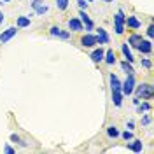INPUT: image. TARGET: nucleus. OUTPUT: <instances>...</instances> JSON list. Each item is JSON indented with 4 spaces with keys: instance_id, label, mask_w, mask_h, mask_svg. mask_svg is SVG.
<instances>
[{
    "instance_id": "33",
    "label": "nucleus",
    "mask_w": 154,
    "mask_h": 154,
    "mask_svg": "<svg viewBox=\"0 0 154 154\" xmlns=\"http://www.w3.org/2000/svg\"><path fill=\"white\" fill-rule=\"evenodd\" d=\"M138 103H140V98H135V100H133V105L137 107V105H138Z\"/></svg>"
},
{
    "instance_id": "24",
    "label": "nucleus",
    "mask_w": 154,
    "mask_h": 154,
    "mask_svg": "<svg viewBox=\"0 0 154 154\" xmlns=\"http://www.w3.org/2000/svg\"><path fill=\"white\" fill-rule=\"evenodd\" d=\"M137 109H138L140 114H142V112H147V110H151V103H149V102H142V103L137 105Z\"/></svg>"
},
{
    "instance_id": "5",
    "label": "nucleus",
    "mask_w": 154,
    "mask_h": 154,
    "mask_svg": "<svg viewBox=\"0 0 154 154\" xmlns=\"http://www.w3.org/2000/svg\"><path fill=\"white\" fill-rule=\"evenodd\" d=\"M16 33H18V28H16V26H9V28H5L2 33H0V42H2V44L9 42V40L14 37Z\"/></svg>"
},
{
    "instance_id": "32",
    "label": "nucleus",
    "mask_w": 154,
    "mask_h": 154,
    "mask_svg": "<svg viewBox=\"0 0 154 154\" xmlns=\"http://www.w3.org/2000/svg\"><path fill=\"white\" fill-rule=\"evenodd\" d=\"M4 151H5L7 154H12V152H14V149H12L11 145H5V149H4Z\"/></svg>"
},
{
    "instance_id": "19",
    "label": "nucleus",
    "mask_w": 154,
    "mask_h": 154,
    "mask_svg": "<svg viewBox=\"0 0 154 154\" xmlns=\"http://www.w3.org/2000/svg\"><path fill=\"white\" fill-rule=\"evenodd\" d=\"M109 81H110V91H112V89H121V81L117 79V75L110 74V75H109Z\"/></svg>"
},
{
    "instance_id": "31",
    "label": "nucleus",
    "mask_w": 154,
    "mask_h": 154,
    "mask_svg": "<svg viewBox=\"0 0 154 154\" xmlns=\"http://www.w3.org/2000/svg\"><path fill=\"white\" fill-rule=\"evenodd\" d=\"M126 128H128V130H133V128H135V123H133V121H128V123H126Z\"/></svg>"
},
{
    "instance_id": "8",
    "label": "nucleus",
    "mask_w": 154,
    "mask_h": 154,
    "mask_svg": "<svg viewBox=\"0 0 154 154\" xmlns=\"http://www.w3.org/2000/svg\"><path fill=\"white\" fill-rule=\"evenodd\" d=\"M79 19H81L82 26H86V32H91V30H93V21H91V18L86 14L84 9H81V12H79Z\"/></svg>"
},
{
    "instance_id": "34",
    "label": "nucleus",
    "mask_w": 154,
    "mask_h": 154,
    "mask_svg": "<svg viewBox=\"0 0 154 154\" xmlns=\"http://www.w3.org/2000/svg\"><path fill=\"white\" fill-rule=\"evenodd\" d=\"M4 23V14H2V11H0V25Z\"/></svg>"
},
{
    "instance_id": "29",
    "label": "nucleus",
    "mask_w": 154,
    "mask_h": 154,
    "mask_svg": "<svg viewBox=\"0 0 154 154\" xmlns=\"http://www.w3.org/2000/svg\"><path fill=\"white\" fill-rule=\"evenodd\" d=\"M77 5H79L81 9H86V7H88V2H86V0H77Z\"/></svg>"
},
{
    "instance_id": "36",
    "label": "nucleus",
    "mask_w": 154,
    "mask_h": 154,
    "mask_svg": "<svg viewBox=\"0 0 154 154\" xmlns=\"http://www.w3.org/2000/svg\"><path fill=\"white\" fill-rule=\"evenodd\" d=\"M103 2H114V0H103Z\"/></svg>"
},
{
    "instance_id": "16",
    "label": "nucleus",
    "mask_w": 154,
    "mask_h": 154,
    "mask_svg": "<svg viewBox=\"0 0 154 154\" xmlns=\"http://www.w3.org/2000/svg\"><path fill=\"white\" fill-rule=\"evenodd\" d=\"M103 54H105V51L100 48V49H95L93 53H91V60H93V63H100V61H103Z\"/></svg>"
},
{
    "instance_id": "1",
    "label": "nucleus",
    "mask_w": 154,
    "mask_h": 154,
    "mask_svg": "<svg viewBox=\"0 0 154 154\" xmlns=\"http://www.w3.org/2000/svg\"><path fill=\"white\" fill-rule=\"evenodd\" d=\"M133 91L137 93V98H142V100H151V98H152V93H154V89H152L151 84H140V86H135Z\"/></svg>"
},
{
    "instance_id": "13",
    "label": "nucleus",
    "mask_w": 154,
    "mask_h": 154,
    "mask_svg": "<svg viewBox=\"0 0 154 154\" xmlns=\"http://www.w3.org/2000/svg\"><path fill=\"white\" fill-rule=\"evenodd\" d=\"M142 140H138V138H131V142L128 144V149L130 151H133V152H142Z\"/></svg>"
},
{
    "instance_id": "2",
    "label": "nucleus",
    "mask_w": 154,
    "mask_h": 154,
    "mask_svg": "<svg viewBox=\"0 0 154 154\" xmlns=\"http://www.w3.org/2000/svg\"><path fill=\"white\" fill-rule=\"evenodd\" d=\"M125 12H123V9H119L117 12H116L114 16V30L117 35H123L125 33Z\"/></svg>"
},
{
    "instance_id": "23",
    "label": "nucleus",
    "mask_w": 154,
    "mask_h": 154,
    "mask_svg": "<svg viewBox=\"0 0 154 154\" xmlns=\"http://www.w3.org/2000/svg\"><path fill=\"white\" fill-rule=\"evenodd\" d=\"M70 4V0H56V9L58 11H65Z\"/></svg>"
},
{
    "instance_id": "21",
    "label": "nucleus",
    "mask_w": 154,
    "mask_h": 154,
    "mask_svg": "<svg viewBox=\"0 0 154 154\" xmlns=\"http://www.w3.org/2000/svg\"><path fill=\"white\" fill-rule=\"evenodd\" d=\"M121 68H123V72H126V75L135 74V70H133V67H131V63H130V61H126V60L121 63Z\"/></svg>"
},
{
    "instance_id": "35",
    "label": "nucleus",
    "mask_w": 154,
    "mask_h": 154,
    "mask_svg": "<svg viewBox=\"0 0 154 154\" xmlns=\"http://www.w3.org/2000/svg\"><path fill=\"white\" fill-rule=\"evenodd\" d=\"M0 2H2V4H5V2H11V0H0Z\"/></svg>"
},
{
    "instance_id": "28",
    "label": "nucleus",
    "mask_w": 154,
    "mask_h": 154,
    "mask_svg": "<svg viewBox=\"0 0 154 154\" xmlns=\"http://www.w3.org/2000/svg\"><path fill=\"white\" fill-rule=\"evenodd\" d=\"M142 67L149 70V68L152 67V63H151V60H142Z\"/></svg>"
},
{
    "instance_id": "25",
    "label": "nucleus",
    "mask_w": 154,
    "mask_h": 154,
    "mask_svg": "<svg viewBox=\"0 0 154 154\" xmlns=\"http://www.w3.org/2000/svg\"><path fill=\"white\" fill-rule=\"evenodd\" d=\"M11 140H12V142H16V144H19L21 147H26V142H25V140H21V138H19V137H18L16 133L11 135Z\"/></svg>"
},
{
    "instance_id": "18",
    "label": "nucleus",
    "mask_w": 154,
    "mask_h": 154,
    "mask_svg": "<svg viewBox=\"0 0 154 154\" xmlns=\"http://www.w3.org/2000/svg\"><path fill=\"white\" fill-rule=\"evenodd\" d=\"M103 60H105L107 65H114L116 63V53L112 51V49H109L105 54H103Z\"/></svg>"
},
{
    "instance_id": "4",
    "label": "nucleus",
    "mask_w": 154,
    "mask_h": 154,
    "mask_svg": "<svg viewBox=\"0 0 154 154\" xmlns=\"http://www.w3.org/2000/svg\"><path fill=\"white\" fill-rule=\"evenodd\" d=\"M32 9L35 11V14L44 16V14H48L49 12V5L48 4H44L42 0H33V2H32Z\"/></svg>"
},
{
    "instance_id": "10",
    "label": "nucleus",
    "mask_w": 154,
    "mask_h": 154,
    "mask_svg": "<svg viewBox=\"0 0 154 154\" xmlns=\"http://www.w3.org/2000/svg\"><path fill=\"white\" fill-rule=\"evenodd\" d=\"M137 49H138L142 54H149V53L152 51V42H151V40H144V38H142V40L138 42Z\"/></svg>"
},
{
    "instance_id": "22",
    "label": "nucleus",
    "mask_w": 154,
    "mask_h": 154,
    "mask_svg": "<svg viewBox=\"0 0 154 154\" xmlns=\"http://www.w3.org/2000/svg\"><path fill=\"white\" fill-rule=\"evenodd\" d=\"M107 135H109L110 138H117V137H119V130H117L116 126H109V128H107Z\"/></svg>"
},
{
    "instance_id": "15",
    "label": "nucleus",
    "mask_w": 154,
    "mask_h": 154,
    "mask_svg": "<svg viewBox=\"0 0 154 154\" xmlns=\"http://www.w3.org/2000/svg\"><path fill=\"white\" fill-rule=\"evenodd\" d=\"M121 51H123V54H125L126 61L133 63V61H135V58H133V54H131V51H130V46H128L126 42H123V44H121Z\"/></svg>"
},
{
    "instance_id": "9",
    "label": "nucleus",
    "mask_w": 154,
    "mask_h": 154,
    "mask_svg": "<svg viewBox=\"0 0 154 154\" xmlns=\"http://www.w3.org/2000/svg\"><path fill=\"white\" fill-rule=\"evenodd\" d=\"M81 44H82L84 48H93V46H96V35H93V33L88 32L86 35L81 37Z\"/></svg>"
},
{
    "instance_id": "20",
    "label": "nucleus",
    "mask_w": 154,
    "mask_h": 154,
    "mask_svg": "<svg viewBox=\"0 0 154 154\" xmlns=\"http://www.w3.org/2000/svg\"><path fill=\"white\" fill-rule=\"evenodd\" d=\"M16 26H18V28H26V26H30V18L19 16V18L16 19Z\"/></svg>"
},
{
    "instance_id": "11",
    "label": "nucleus",
    "mask_w": 154,
    "mask_h": 154,
    "mask_svg": "<svg viewBox=\"0 0 154 154\" xmlns=\"http://www.w3.org/2000/svg\"><path fill=\"white\" fill-rule=\"evenodd\" d=\"M67 26H68L70 30H72V32H81V30L84 28L79 18H70V19L67 21Z\"/></svg>"
},
{
    "instance_id": "14",
    "label": "nucleus",
    "mask_w": 154,
    "mask_h": 154,
    "mask_svg": "<svg viewBox=\"0 0 154 154\" xmlns=\"http://www.w3.org/2000/svg\"><path fill=\"white\" fill-rule=\"evenodd\" d=\"M125 25H128L130 28H133V30H138L142 25H140V21L135 18V16H128V18H125Z\"/></svg>"
},
{
    "instance_id": "17",
    "label": "nucleus",
    "mask_w": 154,
    "mask_h": 154,
    "mask_svg": "<svg viewBox=\"0 0 154 154\" xmlns=\"http://www.w3.org/2000/svg\"><path fill=\"white\" fill-rule=\"evenodd\" d=\"M140 40H142V35H138V33H131V35L128 37V42H126V44L131 46V48H137Z\"/></svg>"
},
{
    "instance_id": "3",
    "label": "nucleus",
    "mask_w": 154,
    "mask_h": 154,
    "mask_svg": "<svg viewBox=\"0 0 154 154\" xmlns=\"http://www.w3.org/2000/svg\"><path fill=\"white\" fill-rule=\"evenodd\" d=\"M135 86H137V84H135V75L130 74V75L126 77L125 82H121V93H123V95H131Z\"/></svg>"
},
{
    "instance_id": "7",
    "label": "nucleus",
    "mask_w": 154,
    "mask_h": 154,
    "mask_svg": "<svg viewBox=\"0 0 154 154\" xmlns=\"http://www.w3.org/2000/svg\"><path fill=\"white\" fill-rule=\"evenodd\" d=\"M110 42V37H109V33L105 32V28H96V44H109Z\"/></svg>"
},
{
    "instance_id": "27",
    "label": "nucleus",
    "mask_w": 154,
    "mask_h": 154,
    "mask_svg": "<svg viewBox=\"0 0 154 154\" xmlns=\"http://www.w3.org/2000/svg\"><path fill=\"white\" fill-rule=\"evenodd\" d=\"M142 125H144V126H149V125H151V116H149V114H145L144 117H142Z\"/></svg>"
},
{
    "instance_id": "6",
    "label": "nucleus",
    "mask_w": 154,
    "mask_h": 154,
    "mask_svg": "<svg viewBox=\"0 0 154 154\" xmlns=\"http://www.w3.org/2000/svg\"><path fill=\"white\" fill-rule=\"evenodd\" d=\"M49 33H51V37H58V38H63V40H68L70 38V32H65V30H61L60 26H51Z\"/></svg>"
},
{
    "instance_id": "26",
    "label": "nucleus",
    "mask_w": 154,
    "mask_h": 154,
    "mask_svg": "<svg viewBox=\"0 0 154 154\" xmlns=\"http://www.w3.org/2000/svg\"><path fill=\"white\" fill-rule=\"evenodd\" d=\"M123 138H125L126 142H128V140H131V138H133V133H131V130H126L125 133H123Z\"/></svg>"
},
{
    "instance_id": "12",
    "label": "nucleus",
    "mask_w": 154,
    "mask_h": 154,
    "mask_svg": "<svg viewBox=\"0 0 154 154\" xmlns=\"http://www.w3.org/2000/svg\"><path fill=\"white\" fill-rule=\"evenodd\" d=\"M123 93H121V89H112V103L114 107H121L123 105Z\"/></svg>"
},
{
    "instance_id": "30",
    "label": "nucleus",
    "mask_w": 154,
    "mask_h": 154,
    "mask_svg": "<svg viewBox=\"0 0 154 154\" xmlns=\"http://www.w3.org/2000/svg\"><path fill=\"white\" fill-rule=\"evenodd\" d=\"M147 37H149V38H152V37H154V26H152V25L147 28Z\"/></svg>"
},
{
    "instance_id": "37",
    "label": "nucleus",
    "mask_w": 154,
    "mask_h": 154,
    "mask_svg": "<svg viewBox=\"0 0 154 154\" xmlns=\"http://www.w3.org/2000/svg\"><path fill=\"white\" fill-rule=\"evenodd\" d=\"M88 2H91V0H88Z\"/></svg>"
}]
</instances>
